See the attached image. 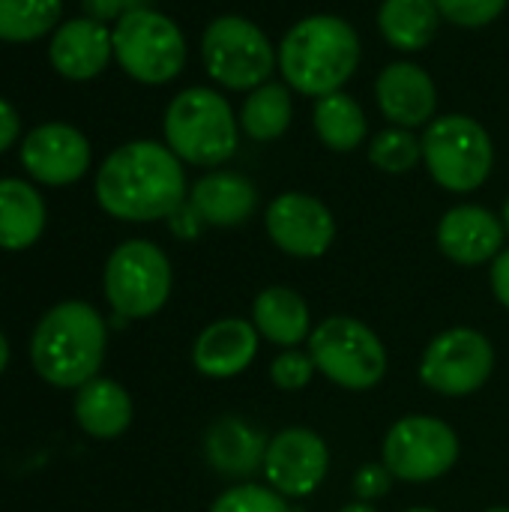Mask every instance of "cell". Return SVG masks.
I'll return each instance as SVG.
<instances>
[{"mask_svg":"<svg viewBox=\"0 0 509 512\" xmlns=\"http://www.w3.org/2000/svg\"><path fill=\"white\" fill-rule=\"evenodd\" d=\"M96 201L120 222L168 219L189 201L183 162L168 144L129 141L99 165Z\"/></svg>","mask_w":509,"mask_h":512,"instance_id":"cell-1","label":"cell"},{"mask_svg":"<svg viewBox=\"0 0 509 512\" xmlns=\"http://www.w3.org/2000/svg\"><path fill=\"white\" fill-rule=\"evenodd\" d=\"M108 351V324L96 306L66 300L51 306L30 339V363L36 375L60 390H78L99 378Z\"/></svg>","mask_w":509,"mask_h":512,"instance_id":"cell-2","label":"cell"},{"mask_svg":"<svg viewBox=\"0 0 509 512\" xmlns=\"http://www.w3.org/2000/svg\"><path fill=\"white\" fill-rule=\"evenodd\" d=\"M276 60L297 93L321 99L339 93L360 66V36L339 15H309L282 36Z\"/></svg>","mask_w":509,"mask_h":512,"instance_id":"cell-3","label":"cell"},{"mask_svg":"<svg viewBox=\"0 0 509 512\" xmlns=\"http://www.w3.org/2000/svg\"><path fill=\"white\" fill-rule=\"evenodd\" d=\"M165 144L186 165L216 168L237 153L240 120L228 99L210 87H189L165 108Z\"/></svg>","mask_w":509,"mask_h":512,"instance_id":"cell-4","label":"cell"},{"mask_svg":"<svg viewBox=\"0 0 509 512\" xmlns=\"http://www.w3.org/2000/svg\"><path fill=\"white\" fill-rule=\"evenodd\" d=\"M306 351L318 375L348 393L375 390L390 369V354L381 336L354 315H330L315 324Z\"/></svg>","mask_w":509,"mask_h":512,"instance_id":"cell-5","label":"cell"},{"mask_svg":"<svg viewBox=\"0 0 509 512\" xmlns=\"http://www.w3.org/2000/svg\"><path fill=\"white\" fill-rule=\"evenodd\" d=\"M423 165L429 177L456 195L477 192L495 165V147L489 132L468 114H447L426 126Z\"/></svg>","mask_w":509,"mask_h":512,"instance_id":"cell-6","label":"cell"},{"mask_svg":"<svg viewBox=\"0 0 509 512\" xmlns=\"http://www.w3.org/2000/svg\"><path fill=\"white\" fill-rule=\"evenodd\" d=\"M102 288L114 315L126 321H141L165 309L174 288V270L168 255L156 243L126 240L108 255Z\"/></svg>","mask_w":509,"mask_h":512,"instance_id":"cell-7","label":"cell"},{"mask_svg":"<svg viewBox=\"0 0 509 512\" xmlns=\"http://www.w3.org/2000/svg\"><path fill=\"white\" fill-rule=\"evenodd\" d=\"M114 60L141 84H168L186 66V36L168 15L141 6L123 15L114 30Z\"/></svg>","mask_w":509,"mask_h":512,"instance_id":"cell-8","label":"cell"},{"mask_svg":"<svg viewBox=\"0 0 509 512\" xmlns=\"http://www.w3.org/2000/svg\"><path fill=\"white\" fill-rule=\"evenodd\" d=\"M459 456V432L432 414L399 417L381 441V462L402 483H435L459 465Z\"/></svg>","mask_w":509,"mask_h":512,"instance_id":"cell-9","label":"cell"},{"mask_svg":"<svg viewBox=\"0 0 509 512\" xmlns=\"http://www.w3.org/2000/svg\"><path fill=\"white\" fill-rule=\"evenodd\" d=\"M495 345L477 327L441 330L420 354V384L444 399H468L480 393L495 372Z\"/></svg>","mask_w":509,"mask_h":512,"instance_id":"cell-10","label":"cell"},{"mask_svg":"<svg viewBox=\"0 0 509 512\" xmlns=\"http://www.w3.org/2000/svg\"><path fill=\"white\" fill-rule=\"evenodd\" d=\"M207 75L228 90H255L270 81L276 60L267 33L243 15H219L201 36Z\"/></svg>","mask_w":509,"mask_h":512,"instance_id":"cell-11","label":"cell"},{"mask_svg":"<svg viewBox=\"0 0 509 512\" xmlns=\"http://www.w3.org/2000/svg\"><path fill=\"white\" fill-rule=\"evenodd\" d=\"M261 471L273 492L288 501H306L330 474V447L315 429L288 426L270 438Z\"/></svg>","mask_w":509,"mask_h":512,"instance_id":"cell-12","label":"cell"},{"mask_svg":"<svg viewBox=\"0 0 509 512\" xmlns=\"http://www.w3.org/2000/svg\"><path fill=\"white\" fill-rule=\"evenodd\" d=\"M264 228L273 246L291 258H321L336 240V219L330 207L306 192H282L267 204Z\"/></svg>","mask_w":509,"mask_h":512,"instance_id":"cell-13","label":"cell"},{"mask_svg":"<svg viewBox=\"0 0 509 512\" xmlns=\"http://www.w3.org/2000/svg\"><path fill=\"white\" fill-rule=\"evenodd\" d=\"M90 141L69 123H42L21 141V165L42 186L78 183L90 168Z\"/></svg>","mask_w":509,"mask_h":512,"instance_id":"cell-14","label":"cell"},{"mask_svg":"<svg viewBox=\"0 0 509 512\" xmlns=\"http://www.w3.org/2000/svg\"><path fill=\"white\" fill-rule=\"evenodd\" d=\"M438 249L459 267H480L495 261L504 252V222L489 207L480 204H459L450 207L435 231Z\"/></svg>","mask_w":509,"mask_h":512,"instance_id":"cell-15","label":"cell"},{"mask_svg":"<svg viewBox=\"0 0 509 512\" xmlns=\"http://www.w3.org/2000/svg\"><path fill=\"white\" fill-rule=\"evenodd\" d=\"M261 348V336L252 321L228 315L210 321L192 342V366L198 375L213 381H231L243 375Z\"/></svg>","mask_w":509,"mask_h":512,"instance_id":"cell-16","label":"cell"},{"mask_svg":"<svg viewBox=\"0 0 509 512\" xmlns=\"http://www.w3.org/2000/svg\"><path fill=\"white\" fill-rule=\"evenodd\" d=\"M375 99L381 114L402 129L426 126L438 108V90L432 75L408 60L390 63L381 69L375 81Z\"/></svg>","mask_w":509,"mask_h":512,"instance_id":"cell-17","label":"cell"},{"mask_svg":"<svg viewBox=\"0 0 509 512\" xmlns=\"http://www.w3.org/2000/svg\"><path fill=\"white\" fill-rule=\"evenodd\" d=\"M114 57L111 30L87 15L63 21L48 45V60L57 75L69 81H90L96 78L108 60Z\"/></svg>","mask_w":509,"mask_h":512,"instance_id":"cell-18","label":"cell"},{"mask_svg":"<svg viewBox=\"0 0 509 512\" xmlns=\"http://www.w3.org/2000/svg\"><path fill=\"white\" fill-rule=\"evenodd\" d=\"M270 438L243 417H219L204 432V459L207 465L231 480H246L264 468Z\"/></svg>","mask_w":509,"mask_h":512,"instance_id":"cell-19","label":"cell"},{"mask_svg":"<svg viewBox=\"0 0 509 512\" xmlns=\"http://www.w3.org/2000/svg\"><path fill=\"white\" fill-rule=\"evenodd\" d=\"M189 204L210 228H237L258 210V189L237 171H210L189 189Z\"/></svg>","mask_w":509,"mask_h":512,"instance_id":"cell-20","label":"cell"},{"mask_svg":"<svg viewBox=\"0 0 509 512\" xmlns=\"http://www.w3.org/2000/svg\"><path fill=\"white\" fill-rule=\"evenodd\" d=\"M261 339L276 345L279 351L285 348H300L309 342L315 321L306 297L288 285H270L252 300V318Z\"/></svg>","mask_w":509,"mask_h":512,"instance_id":"cell-21","label":"cell"},{"mask_svg":"<svg viewBox=\"0 0 509 512\" xmlns=\"http://www.w3.org/2000/svg\"><path fill=\"white\" fill-rule=\"evenodd\" d=\"M75 423L84 435L96 441H111L120 438L135 417L132 396L123 384L111 378H93L75 393Z\"/></svg>","mask_w":509,"mask_h":512,"instance_id":"cell-22","label":"cell"},{"mask_svg":"<svg viewBox=\"0 0 509 512\" xmlns=\"http://www.w3.org/2000/svg\"><path fill=\"white\" fill-rule=\"evenodd\" d=\"M45 231V201L27 180H0V249L24 252Z\"/></svg>","mask_w":509,"mask_h":512,"instance_id":"cell-23","label":"cell"},{"mask_svg":"<svg viewBox=\"0 0 509 512\" xmlns=\"http://www.w3.org/2000/svg\"><path fill=\"white\" fill-rule=\"evenodd\" d=\"M441 24L435 0H384L378 9V30L396 51H423Z\"/></svg>","mask_w":509,"mask_h":512,"instance_id":"cell-24","label":"cell"},{"mask_svg":"<svg viewBox=\"0 0 509 512\" xmlns=\"http://www.w3.org/2000/svg\"><path fill=\"white\" fill-rule=\"evenodd\" d=\"M312 123H315V132H318L321 144L336 150V153L357 150L363 144V138H366V129H369L360 102L354 96L342 93V90L315 99Z\"/></svg>","mask_w":509,"mask_h":512,"instance_id":"cell-25","label":"cell"},{"mask_svg":"<svg viewBox=\"0 0 509 512\" xmlns=\"http://www.w3.org/2000/svg\"><path fill=\"white\" fill-rule=\"evenodd\" d=\"M291 117H294L291 90L279 81H267L249 90L237 120L252 141H276L288 132Z\"/></svg>","mask_w":509,"mask_h":512,"instance_id":"cell-26","label":"cell"},{"mask_svg":"<svg viewBox=\"0 0 509 512\" xmlns=\"http://www.w3.org/2000/svg\"><path fill=\"white\" fill-rule=\"evenodd\" d=\"M63 0H0V39L33 42L48 30H57Z\"/></svg>","mask_w":509,"mask_h":512,"instance_id":"cell-27","label":"cell"},{"mask_svg":"<svg viewBox=\"0 0 509 512\" xmlns=\"http://www.w3.org/2000/svg\"><path fill=\"white\" fill-rule=\"evenodd\" d=\"M369 162L384 174H408L423 162V144L414 129L390 126L369 141Z\"/></svg>","mask_w":509,"mask_h":512,"instance_id":"cell-28","label":"cell"},{"mask_svg":"<svg viewBox=\"0 0 509 512\" xmlns=\"http://www.w3.org/2000/svg\"><path fill=\"white\" fill-rule=\"evenodd\" d=\"M207 512H291V501L273 492L267 483H237L225 489Z\"/></svg>","mask_w":509,"mask_h":512,"instance_id":"cell-29","label":"cell"},{"mask_svg":"<svg viewBox=\"0 0 509 512\" xmlns=\"http://www.w3.org/2000/svg\"><path fill=\"white\" fill-rule=\"evenodd\" d=\"M315 375H318L315 360L303 348H285L270 363V384L276 390H282V393H300V390H306Z\"/></svg>","mask_w":509,"mask_h":512,"instance_id":"cell-30","label":"cell"},{"mask_svg":"<svg viewBox=\"0 0 509 512\" xmlns=\"http://www.w3.org/2000/svg\"><path fill=\"white\" fill-rule=\"evenodd\" d=\"M441 18L453 21L456 27H486L492 24L509 0H435Z\"/></svg>","mask_w":509,"mask_h":512,"instance_id":"cell-31","label":"cell"},{"mask_svg":"<svg viewBox=\"0 0 509 512\" xmlns=\"http://www.w3.org/2000/svg\"><path fill=\"white\" fill-rule=\"evenodd\" d=\"M393 483H396V477L384 468V462H366L354 471L351 492H354V501L375 504L393 492Z\"/></svg>","mask_w":509,"mask_h":512,"instance_id":"cell-32","label":"cell"},{"mask_svg":"<svg viewBox=\"0 0 509 512\" xmlns=\"http://www.w3.org/2000/svg\"><path fill=\"white\" fill-rule=\"evenodd\" d=\"M147 6V0H81V9L87 18L105 24V21H120L123 15H129L132 9H141Z\"/></svg>","mask_w":509,"mask_h":512,"instance_id":"cell-33","label":"cell"},{"mask_svg":"<svg viewBox=\"0 0 509 512\" xmlns=\"http://www.w3.org/2000/svg\"><path fill=\"white\" fill-rule=\"evenodd\" d=\"M168 228H171V234H174L177 240H195V237L201 234L204 222H201V216L195 213V207L186 201L177 213L168 216Z\"/></svg>","mask_w":509,"mask_h":512,"instance_id":"cell-34","label":"cell"},{"mask_svg":"<svg viewBox=\"0 0 509 512\" xmlns=\"http://www.w3.org/2000/svg\"><path fill=\"white\" fill-rule=\"evenodd\" d=\"M489 285L495 300L509 312V246L492 261V273H489Z\"/></svg>","mask_w":509,"mask_h":512,"instance_id":"cell-35","label":"cell"},{"mask_svg":"<svg viewBox=\"0 0 509 512\" xmlns=\"http://www.w3.org/2000/svg\"><path fill=\"white\" fill-rule=\"evenodd\" d=\"M18 132H21V117L15 105L0 99V153H6L18 141Z\"/></svg>","mask_w":509,"mask_h":512,"instance_id":"cell-36","label":"cell"},{"mask_svg":"<svg viewBox=\"0 0 509 512\" xmlns=\"http://www.w3.org/2000/svg\"><path fill=\"white\" fill-rule=\"evenodd\" d=\"M339 512H378L375 504H366V501H351V504H345Z\"/></svg>","mask_w":509,"mask_h":512,"instance_id":"cell-37","label":"cell"},{"mask_svg":"<svg viewBox=\"0 0 509 512\" xmlns=\"http://www.w3.org/2000/svg\"><path fill=\"white\" fill-rule=\"evenodd\" d=\"M6 366H9V342H6V336L0 333V375H3Z\"/></svg>","mask_w":509,"mask_h":512,"instance_id":"cell-38","label":"cell"},{"mask_svg":"<svg viewBox=\"0 0 509 512\" xmlns=\"http://www.w3.org/2000/svg\"><path fill=\"white\" fill-rule=\"evenodd\" d=\"M501 222H504V231H507L509 237V195L507 201H504V210H501Z\"/></svg>","mask_w":509,"mask_h":512,"instance_id":"cell-39","label":"cell"},{"mask_svg":"<svg viewBox=\"0 0 509 512\" xmlns=\"http://www.w3.org/2000/svg\"><path fill=\"white\" fill-rule=\"evenodd\" d=\"M402 512H441V510H435V507H411V510H402Z\"/></svg>","mask_w":509,"mask_h":512,"instance_id":"cell-40","label":"cell"},{"mask_svg":"<svg viewBox=\"0 0 509 512\" xmlns=\"http://www.w3.org/2000/svg\"><path fill=\"white\" fill-rule=\"evenodd\" d=\"M483 512H509V507H489V510Z\"/></svg>","mask_w":509,"mask_h":512,"instance_id":"cell-41","label":"cell"}]
</instances>
